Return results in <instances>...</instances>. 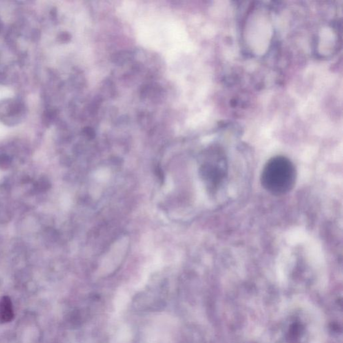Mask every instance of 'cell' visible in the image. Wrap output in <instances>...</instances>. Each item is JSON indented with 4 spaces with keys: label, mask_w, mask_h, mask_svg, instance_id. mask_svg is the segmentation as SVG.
Masks as SVG:
<instances>
[{
    "label": "cell",
    "mask_w": 343,
    "mask_h": 343,
    "mask_svg": "<svg viewBox=\"0 0 343 343\" xmlns=\"http://www.w3.org/2000/svg\"><path fill=\"white\" fill-rule=\"evenodd\" d=\"M296 171L293 162L282 156L273 157L264 166L261 182L263 187L272 195H283L294 187Z\"/></svg>",
    "instance_id": "6da1fadb"
},
{
    "label": "cell",
    "mask_w": 343,
    "mask_h": 343,
    "mask_svg": "<svg viewBox=\"0 0 343 343\" xmlns=\"http://www.w3.org/2000/svg\"><path fill=\"white\" fill-rule=\"evenodd\" d=\"M0 118L5 120V123H11L14 120H18L23 114L22 106L16 101H7L0 105Z\"/></svg>",
    "instance_id": "7a4b0ae2"
},
{
    "label": "cell",
    "mask_w": 343,
    "mask_h": 343,
    "mask_svg": "<svg viewBox=\"0 0 343 343\" xmlns=\"http://www.w3.org/2000/svg\"><path fill=\"white\" fill-rule=\"evenodd\" d=\"M14 317L12 302L8 297H3L0 301V320L8 322Z\"/></svg>",
    "instance_id": "3957f363"
}]
</instances>
